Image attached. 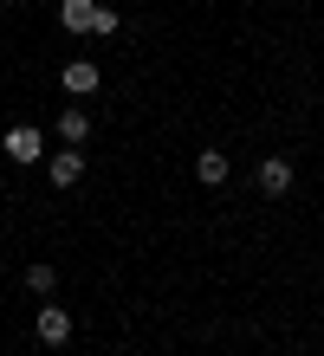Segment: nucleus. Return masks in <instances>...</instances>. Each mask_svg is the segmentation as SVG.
<instances>
[{
	"label": "nucleus",
	"instance_id": "nucleus-6",
	"mask_svg": "<svg viewBox=\"0 0 324 356\" xmlns=\"http://www.w3.org/2000/svg\"><path fill=\"white\" fill-rule=\"evenodd\" d=\"M91 13H98V0H65V7H59V19L72 33H91Z\"/></svg>",
	"mask_w": 324,
	"mask_h": 356
},
{
	"label": "nucleus",
	"instance_id": "nucleus-9",
	"mask_svg": "<svg viewBox=\"0 0 324 356\" xmlns=\"http://www.w3.org/2000/svg\"><path fill=\"white\" fill-rule=\"evenodd\" d=\"M52 285H59V272H52L46 259H33V266H26V291H33V298H46Z\"/></svg>",
	"mask_w": 324,
	"mask_h": 356
},
{
	"label": "nucleus",
	"instance_id": "nucleus-4",
	"mask_svg": "<svg viewBox=\"0 0 324 356\" xmlns=\"http://www.w3.org/2000/svg\"><path fill=\"white\" fill-rule=\"evenodd\" d=\"M65 91H72V97L98 91V65H91V58H72V65H65Z\"/></svg>",
	"mask_w": 324,
	"mask_h": 356
},
{
	"label": "nucleus",
	"instance_id": "nucleus-5",
	"mask_svg": "<svg viewBox=\"0 0 324 356\" xmlns=\"http://www.w3.org/2000/svg\"><path fill=\"white\" fill-rule=\"evenodd\" d=\"M194 175H201L208 188H221V181H227V156H221V149H201V156H194Z\"/></svg>",
	"mask_w": 324,
	"mask_h": 356
},
{
	"label": "nucleus",
	"instance_id": "nucleus-7",
	"mask_svg": "<svg viewBox=\"0 0 324 356\" xmlns=\"http://www.w3.org/2000/svg\"><path fill=\"white\" fill-rule=\"evenodd\" d=\"M59 136H65V143H72V149H78V143H84V136H91V117H84V111H78V104H72V111H65V117H59Z\"/></svg>",
	"mask_w": 324,
	"mask_h": 356
},
{
	"label": "nucleus",
	"instance_id": "nucleus-1",
	"mask_svg": "<svg viewBox=\"0 0 324 356\" xmlns=\"http://www.w3.org/2000/svg\"><path fill=\"white\" fill-rule=\"evenodd\" d=\"M259 195H292V162L286 156H266V162H259Z\"/></svg>",
	"mask_w": 324,
	"mask_h": 356
},
{
	"label": "nucleus",
	"instance_id": "nucleus-8",
	"mask_svg": "<svg viewBox=\"0 0 324 356\" xmlns=\"http://www.w3.org/2000/svg\"><path fill=\"white\" fill-rule=\"evenodd\" d=\"M78 175H84V156H78V149H65V156H52V181H59V188H72Z\"/></svg>",
	"mask_w": 324,
	"mask_h": 356
},
{
	"label": "nucleus",
	"instance_id": "nucleus-3",
	"mask_svg": "<svg viewBox=\"0 0 324 356\" xmlns=\"http://www.w3.org/2000/svg\"><path fill=\"white\" fill-rule=\"evenodd\" d=\"M7 156L13 162H39V130H33V123H13V130H7Z\"/></svg>",
	"mask_w": 324,
	"mask_h": 356
},
{
	"label": "nucleus",
	"instance_id": "nucleus-2",
	"mask_svg": "<svg viewBox=\"0 0 324 356\" xmlns=\"http://www.w3.org/2000/svg\"><path fill=\"white\" fill-rule=\"evenodd\" d=\"M39 343H46V350L72 343V318H65L59 305H39Z\"/></svg>",
	"mask_w": 324,
	"mask_h": 356
}]
</instances>
